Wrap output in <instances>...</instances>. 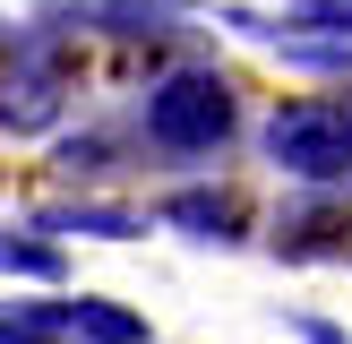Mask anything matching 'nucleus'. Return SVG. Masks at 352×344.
<instances>
[{"instance_id": "0eeeda50", "label": "nucleus", "mask_w": 352, "mask_h": 344, "mask_svg": "<svg viewBox=\"0 0 352 344\" xmlns=\"http://www.w3.org/2000/svg\"><path fill=\"white\" fill-rule=\"evenodd\" d=\"M60 319H69V336L78 344H146V319L138 310H120V301H60Z\"/></svg>"}, {"instance_id": "7ed1b4c3", "label": "nucleus", "mask_w": 352, "mask_h": 344, "mask_svg": "<svg viewBox=\"0 0 352 344\" xmlns=\"http://www.w3.org/2000/svg\"><path fill=\"white\" fill-rule=\"evenodd\" d=\"M60 86H69V61H60V43H17V61H9V78H0V129L9 138H34V129H52L60 120Z\"/></svg>"}, {"instance_id": "9d476101", "label": "nucleus", "mask_w": 352, "mask_h": 344, "mask_svg": "<svg viewBox=\"0 0 352 344\" xmlns=\"http://www.w3.org/2000/svg\"><path fill=\"white\" fill-rule=\"evenodd\" d=\"M0 275H34V284H60L69 258L52 241H26V233H0Z\"/></svg>"}, {"instance_id": "39448f33", "label": "nucleus", "mask_w": 352, "mask_h": 344, "mask_svg": "<svg viewBox=\"0 0 352 344\" xmlns=\"http://www.w3.org/2000/svg\"><path fill=\"white\" fill-rule=\"evenodd\" d=\"M78 17H95L103 34H181L189 0H69Z\"/></svg>"}, {"instance_id": "9b49d317", "label": "nucleus", "mask_w": 352, "mask_h": 344, "mask_svg": "<svg viewBox=\"0 0 352 344\" xmlns=\"http://www.w3.org/2000/svg\"><path fill=\"white\" fill-rule=\"evenodd\" d=\"M60 172H69V181H103V172H112V147H103V138H69Z\"/></svg>"}, {"instance_id": "f257e3e1", "label": "nucleus", "mask_w": 352, "mask_h": 344, "mask_svg": "<svg viewBox=\"0 0 352 344\" xmlns=\"http://www.w3.org/2000/svg\"><path fill=\"white\" fill-rule=\"evenodd\" d=\"M232 138V86L215 69H172L146 86V147L164 155H215Z\"/></svg>"}, {"instance_id": "f03ea898", "label": "nucleus", "mask_w": 352, "mask_h": 344, "mask_svg": "<svg viewBox=\"0 0 352 344\" xmlns=\"http://www.w3.org/2000/svg\"><path fill=\"white\" fill-rule=\"evenodd\" d=\"M267 155L292 181H352V103H284L267 120Z\"/></svg>"}, {"instance_id": "6e6552de", "label": "nucleus", "mask_w": 352, "mask_h": 344, "mask_svg": "<svg viewBox=\"0 0 352 344\" xmlns=\"http://www.w3.org/2000/svg\"><path fill=\"white\" fill-rule=\"evenodd\" d=\"M0 344H78V336H69L60 301H17V310H0Z\"/></svg>"}, {"instance_id": "423d86ee", "label": "nucleus", "mask_w": 352, "mask_h": 344, "mask_svg": "<svg viewBox=\"0 0 352 344\" xmlns=\"http://www.w3.org/2000/svg\"><path fill=\"white\" fill-rule=\"evenodd\" d=\"M164 224H181L198 241H241V198H223V189H172Z\"/></svg>"}, {"instance_id": "f8f14e48", "label": "nucleus", "mask_w": 352, "mask_h": 344, "mask_svg": "<svg viewBox=\"0 0 352 344\" xmlns=\"http://www.w3.org/2000/svg\"><path fill=\"white\" fill-rule=\"evenodd\" d=\"M292 9H301L309 26H336L344 43H352V0H292Z\"/></svg>"}, {"instance_id": "20e7f679", "label": "nucleus", "mask_w": 352, "mask_h": 344, "mask_svg": "<svg viewBox=\"0 0 352 344\" xmlns=\"http://www.w3.org/2000/svg\"><path fill=\"white\" fill-rule=\"evenodd\" d=\"M275 250H284V258H352V215L292 206V215L275 224Z\"/></svg>"}, {"instance_id": "ddd939ff", "label": "nucleus", "mask_w": 352, "mask_h": 344, "mask_svg": "<svg viewBox=\"0 0 352 344\" xmlns=\"http://www.w3.org/2000/svg\"><path fill=\"white\" fill-rule=\"evenodd\" d=\"M301 336H309V344H344V327H327V319H301Z\"/></svg>"}, {"instance_id": "1a4fd4ad", "label": "nucleus", "mask_w": 352, "mask_h": 344, "mask_svg": "<svg viewBox=\"0 0 352 344\" xmlns=\"http://www.w3.org/2000/svg\"><path fill=\"white\" fill-rule=\"evenodd\" d=\"M43 233H95V241H129V233H146V224H138L129 206H52V215H43Z\"/></svg>"}]
</instances>
